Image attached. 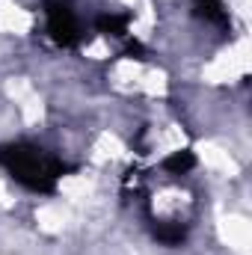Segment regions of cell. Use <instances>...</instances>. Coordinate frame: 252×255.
<instances>
[{
  "instance_id": "6da1fadb",
  "label": "cell",
  "mask_w": 252,
  "mask_h": 255,
  "mask_svg": "<svg viewBox=\"0 0 252 255\" xmlns=\"http://www.w3.org/2000/svg\"><path fill=\"white\" fill-rule=\"evenodd\" d=\"M0 166L15 181H21L27 190H36V193H54L57 181L68 172L65 163H60L57 157L45 154L42 148H36L30 142L3 145L0 148Z\"/></svg>"
},
{
  "instance_id": "5b68a950",
  "label": "cell",
  "mask_w": 252,
  "mask_h": 255,
  "mask_svg": "<svg viewBox=\"0 0 252 255\" xmlns=\"http://www.w3.org/2000/svg\"><path fill=\"white\" fill-rule=\"evenodd\" d=\"M154 238H157L160 244H181V241H184V229H181V226H166V223H163V226L154 229Z\"/></svg>"
},
{
  "instance_id": "277c9868",
  "label": "cell",
  "mask_w": 252,
  "mask_h": 255,
  "mask_svg": "<svg viewBox=\"0 0 252 255\" xmlns=\"http://www.w3.org/2000/svg\"><path fill=\"white\" fill-rule=\"evenodd\" d=\"M95 27H98V33L122 39V36H127V15H101L95 21Z\"/></svg>"
},
{
  "instance_id": "7a4b0ae2",
  "label": "cell",
  "mask_w": 252,
  "mask_h": 255,
  "mask_svg": "<svg viewBox=\"0 0 252 255\" xmlns=\"http://www.w3.org/2000/svg\"><path fill=\"white\" fill-rule=\"evenodd\" d=\"M45 18H48V33L57 45L71 48L80 42V24L68 0H45Z\"/></svg>"
},
{
  "instance_id": "3957f363",
  "label": "cell",
  "mask_w": 252,
  "mask_h": 255,
  "mask_svg": "<svg viewBox=\"0 0 252 255\" xmlns=\"http://www.w3.org/2000/svg\"><path fill=\"white\" fill-rule=\"evenodd\" d=\"M193 166H196V157H193V151H187V148L172 151V154L163 160V169L172 172V175H184V172H190Z\"/></svg>"
}]
</instances>
